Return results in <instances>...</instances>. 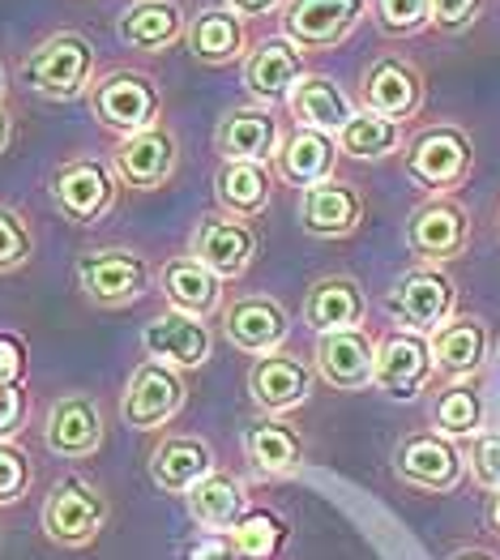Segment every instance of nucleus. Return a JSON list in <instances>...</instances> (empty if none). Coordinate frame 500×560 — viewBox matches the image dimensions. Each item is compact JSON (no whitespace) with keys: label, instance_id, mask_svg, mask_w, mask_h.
Returning a JSON list of instances; mask_svg holds the SVG:
<instances>
[{"label":"nucleus","instance_id":"1","mask_svg":"<svg viewBox=\"0 0 500 560\" xmlns=\"http://www.w3.org/2000/svg\"><path fill=\"white\" fill-rule=\"evenodd\" d=\"M26 91L47 103H73L86 98L98 78V51L82 31H56L44 44H35L18 65Z\"/></svg>","mask_w":500,"mask_h":560},{"label":"nucleus","instance_id":"2","mask_svg":"<svg viewBox=\"0 0 500 560\" xmlns=\"http://www.w3.org/2000/svg\"><path fill=\"white\" fill-rule=\"evenodd\" d=\"M116 192H120V180L112 172V159H98L91 150L69 154L47 172V197H51L56 214L73 228L103 223L116 206Z\"/></svg>","mask_w":500,"mask_h":560},{"label":"nucleus","instance_id":"3","mask_svg":"<svg viewBox=\"0 0 500 560\" xmlns=\"http://www.w3.org/2000/svg\"><path fill=\"white\" fill-rule=\"evenodd\" d=\"M86 98H91L94 120L120 138L163 125V91H159V78L146 69H129V65L107 69L94 78Z\"/></svg>","mask_w":500,"mask_h":560},{"label":"nucleus","instance_id":"4","mask_svg":"<svg viewBox=\"0 0 500 560\" xmlns=\"http://www.w3.org/2000/svg\"><path fill=\"white\" fill-rule=\"evenodd\" d=\"M403 167L428 197H450L454 188L466 185V176L475 167V141L462 125H450V120L423 125L407 141Z\"/></svg>","mask_w":500,"mask_h":560},{"label":"nucleus","instance_id":"5","mask_svg":"<svg viewBox=\"0 0 500 560\" xmlns=\"http://www.w3.org/2000/svg\"><path fill=\"white\" fill-rule=\"evenodd\" d=\"M112 517V501L86 475H65L44 501V535L56 548H91Z\"/></svg>","mask_w":500,"mask_h":560},{"label":"nucleus","instance_id":"6","mask_svg":"<svg viewBox=\"0 0 500 560\" xmlns=\"http://www.w3.org/2000/svg\"><path fill=\"white\" fill-rule=\"evenodd\" d=\"M73 275H78V291L94 308H129L150 291V279H154L150 261L137 248H120V244L86 248L78 257Z\"/></svg>","mask_w":500,"mask_h":560},{"label":"nucleus","instance_id":"7","mask_svg":"<svg viewBox=\"0 0 500 560\" xmlns=\"http://www.w3.org/2000/svg\"><path fill=\"white\" fill-rule=\"evenodd\" d=\"M457 308V282L441 266H415L403 279L389 287L385 313L398 329L432 338L437 329L454 317Z\"/></svg>","mask_w":500,"mask_h":560},{"label":"nucleus","instance_id":"8","mask_svg":"<svg viewBox=\"0 0 500 560\" xmlns=\"http://www.w3.org/2000/svg\"><path fill=\"white\" fill-rule=\"evenodd\" d=\"M188 402V381L181 369H167L159 360H141L129 385L120 394V420L137 428V432H159L176 420Z\"/></svg>","mask_w":500,"mask_h":560},{"label":"nucleus","instance_id":"9","mask_svg":"<svg viewBox=\"0 0 500 560\" xmlns=\"http://www.w3.org/2000/svg\"><path fill=\"white\" fill-rule=\"evenodd\" d=\"M423 98H428V86H423V73L419 65L398 56V51H385L376 60H368L364 73H360V103L364 112H376L385 120H398L407 125L423 112Z\"/></svg>","mask_w":500,"mask_h":560},{"label":"nucleus","instance_id":"10","mask_svg":"<svg viewBox=\"0 0 500 560\" xmlns=\"http://www.w3.org/2000/svg\"><path fill=\"white\" fill-rule=\"evenodd\" d=\"M112 172L133 192H159L181 172V138L172 133V125H154L133 138H120L112 150Z\"/></svg>","mask_w":500,"mask_h":560},{"label":"nucleus","instance_id":"11","mask_svg":"<svg viewBox=\"0 0 500 560\" xmlns=\"http://www.w3.org/2000/svg\"><path fill=\"white\" fill-rule=\"evenodd\" d=\"M372 0H287L282 4V39L300 51H334L356 35Z\"/></svg>","mask_w":500,"mask_h":560},{"label":"nucleus","instance_id":"12","mask_svg":"<svg viewBox=\"0 0 500 560\" xmlns=\"http://www.w3.org/2000/svg\"><path fill=\"white\" fill-rule=\"evenodd\" d=\"M407 248L419 266H445L470 248V210L457 197H428L410 210Z\"/></svg>","mask_w":500,"mask_h":560},{"label":"nucleus","instance_id":"13","mask_svg":"<svg viewBox=\"0 0 500 560\" xmlns=\"http://www.w3.org/2000/svg\"><path fill=\"white\" fill-rule=\"evenodd\" d=\"M219 329H223V338L235 351L270 355V351H282V342L291 334V313L282 308V300H274L266 291H244V295L223 300Z\"/></svg>","mask_w":500,"mask_h":560},{"label":"nucleus","instance_id":"14","mask_svg":"<svg viewBox=\"0 0 500 560\" xmlns=\"http://www.w3.org/2000/svg\"><path fill=\"white\" fill-rule=\"evenodd\" d=\"M257 248H261L257 232L244 219H231V214H201L193 235H188V253L223 282L244 279L257 261Z\"/></svg>","mask_w":500,"mask_h":560},{"label":"nucleus","instance_id":"15","mask_svg":"<svg viewBox=\"0 0 500 560\" xmlns=\"http://www.w3.org/2000/svg\"><path fill=\"white\" fill-rule=\"evenodd\" d=\"M107 441V420L94 394H60L44 416V445L47 454L82 463L94 458Z\"/></svg>","mask_w":500,"mask_h":560},{"label":"nucleus","instance_id":"16","mask_svg":"<svg viewBox=\"0 0 500 560\" xmlns=\"http://www.w3.org/2000/svg\"><path fill=\"white\" fill-rule=\"evenodd\" d=\"M394 470L419 492H454L466 475V454L441 432H410L394 450Z\"/></svg>","mask_w":500,"mask_h":560},{"label":"nucleus","instance_id":"17","mask_svg":"<svg viewBox=\"0 0 500 560\" xmlns=\"http://www.w3.org/2000/svg\"><path fill=\"white\" fill-rule=\"evenodd\" d=\"M141 351H146V360L193 373L214 355V329L206 326V317H188V313L167 308L141 326Z\"/></svg>","mask_w":500,"mask_h":560},{"label":"nucleus","instance_id":"18","mask_svg":"<svg viewBox=\"0 0 500 560\" xmlns=\"http://www.w3.org/2000/svg\"><path fill=\"white\" fill-rule=\"evenodd\" d=\"M437 364H432V342L423 334L410 329H394L376 342V369H372V385L385 398L410 402L419 398V389L432 381Z\"/></svg>","mask_w":500,"mask_h":560},{"label":"nucleus","instance_id":"19","mask_svg":"<svg viewBox=\"0 0 500 560\" xmlns=\"http://www.w3.org/2000/svg\"><path fill=\"white\" fill-rule=\"evenodd\" d=\"M248 394L257 402L261 416H291L313 398V369L291 355V351H270L257 355L248 369Z\"/></svg>","mask_w":500,"mask_h":560},{"label":"nucleus","instance_id":"20","mask_svg":"<svg viewBox=\"0 0 500 560\" xmlns=\"http://www.w3.org/2000/svg\"><path fill=\"white\" fill-rule=\"evenodd\" d=\"M146 470L154 479L159 492H172V497H188L214 467V445L206 436H193V432H163L150 454H146Z\"/></svg>","mask_w":500,"mask_h":560},{"label":"nucleus","instance_id":"21","mask_svg":"<svg viewBox=\"0 0 500 560\" xmlns=\"http://www.w3.org/2000/svg\"><path fill=\"white\" fill-rule=\"evenodd\" d=\"M304 56H309V51H300V47L291 44V39H282V35L261 39V44L244 56V91L253 94L261 107L287 103L291 91H295V86L304 82V73H309Z\"/></svg>","mask_w":500,"mask_h":560},{"label":"nucleus","instance_id":"22","mask_svg":"<svg viewBox=\"0 0 500 560\" xmlns=\"http://www.w3.org/2000/svg\"><path fill=\"white\" fill-rule=\"evenodd\" d=\"M300 228L317 240H347L364 228V192L351 180H321L300 192Z\"/></svg>","mask_w":500,"mask_h":560},{"label":"nucleus","instance_id":"23","mask_svg":"<svg viewBox=\"0 0 500 560\" xmlns=\"http://www.w3.org/2000/svg\"><path fill=\"white\" fill-rule=\"evenodd\" d=\"M282 145V120L274 107H231L214 129V150L223 163H270Z\"/></svg>","mask_w":500,"mask_h":560},{"label":"nucleus","instance_id":"24","mask_svg":"<svg viewBox=\"0 0 500 560\" xmlns=\"http://www.w3.org/2000/svg\"><path fill=\"white\" fill-rule=\"evenodd\" d=\"M313 364L325 385L356 394L372 385V369H376V342L364 326L360 329H334V334H317V351Z\"/></svg>","mask_w":500,"mask_h":560},{"label":"nucleus","instance_id":"25","mask_svg":"<svg viewBox=\"0 0 500 560\" xmlns=\"http://www.w3.org/2000/svg\"><path fill=\"white\" fill-rule=\"evenodd\" d=\"M184 44L188 56L206 69H223L248 56V26L240 13H231L223 4L214 9H201L197 18H188V31H184Z\"/></svg>","mask_w":500,"mask_h":560},{"label":"nucleus","instance_id":"26","mask_svg":"<svg viewBox=\"0 0 500 560\" xmlns=\"http://www.w3.org/2000/svg\"><path fill=\"white\" fill-rule=\"evenodd\" d=\"M188 31V18L176 0H133L129 9H120L116 18V35L129 51L159 56L167 47H176Z\"/></svg>","mask_w":500,"mask_h":560},{"label":"nucleus","instance_id":"27","mask_svg":"<svg viewBox=\"0 0 500 560\" xmlns=\"http://www.w3.org/2000/svg\"><path fill=\"white\" fill-rule=\"evenodd\" d=\"M368 317L364 287L351 275H325L304 291V326L313 334H334V329H360Z\"/></svg>","mask_w":500,"mask_h":560},{"label":"nucleus","instance_id":"28","mask_svg":"<svg viewBox=\"0 0 500 560\" xmlns=\"http://www.w3.org/2000/svg\"><path fill=\"white\" fill-rule=\"evenodd\" d=\"M159 291H163L167 308L188 313V317H210L223 308V279L214 270H206L193 253L167 257V266L159 270Z\"/></svg>","mask_w":500,"mask_h":560},{"label":"nucleus","instance_id":"29","mask_svg":"<svg viewBox=\"0 0 500 560\" xmlns=\"http://www.w3.org/2000/svg\"><path fill=\"white\" fill-rule=\"evenodd\" d=\"M428 342H432L437 373H445L450 381H470L488 364V351H492V334L479 317H450Z\"/></svg>","mask_w":500,"mask_h":560},{"label":"nucleus","instance_id":"30","mask_svg":"<svg viewBox=\"0 0 500 560\" xmlns=\"http://www.w3.org/2000/svg\"><path fill=\"white\" fill-rule=\"evenodd\" d=\"M338 167V138L334 133H321V129H295L287 133L278 145V159H274V172L282 185L295 188H313L321 180H329Z\"/></svg>","mask_w":500,"mask_h":560},{"label":"nucleus","instance_id":"31","mask_svg":"<svg viewBox=\"0 0 500 560\" xmlns=\"http://www.w3.org/2000/svg\"><path fill=\"white\" fill-rule=\"evenodd\" d=\"M287 107L300 120V129H321V133H334V138L360 112L356 98L342 91L334 78H325V73H304V82L287 98Z\"/></svg>","mask_w":500,"mask_h":560},{"label":"nucleus","instance_id":"32","mask_svg":"<svg viewBox=\"0 0 500 560\" xmlns=\"http://www.w3.org/2000/svg\"><path fill=\"white\" fill-rule=\"evenodd\" d=\"M244 458L261 475H291L304 463V436L282 416H261L244 428Z\"/></svg>","mask_w":500,"mask_h":560},{"label":"nucleus","instance_id":"33","mask_svg":"<svg viewBox=\"0 0 500 560\" xmlns=\"http://www.w3.org/2000/svg\"><path fill=\"white\" fill-rule=\"evenodd\" d=\"M184 501H188L193 522L206 526V530H214V535H228L231 526L253 510V505H248V488H244V479H235V475H228V470H210Z\"/></svg>","mask_w":500,"mask_h":560},{"label":"nucleus","instance_id":"34","mask_svg":"<svg viewBox=\"0 0 500 560\" xmlns=\"http://www.w3.org/2000/svg\"><path fill=\"white\" fill-rule=\"evenodd\" d=\"M214 197L231 219H257L274 201V176L266 163H219L214 172Z\"/></svg>","mask_w":500,"mask_h":560},{"label":"nucleus","instance_id":"35","mask_svg":"<svg viewBox=\"0 0 500 560\" xmlns=\"http://www.w3.org/2000/svg\"><path fill=\"white\" fill-rule=\"evenodd\" d=\"M403 145V125L398 120H385L376 112H356L342 129H338V154L347 159H360V163H372V159H385Z\"/></svg>","mask_w":500,"mask_h":560},{"label":"nucleus","instance_id":"36","mask_svg":"<svg viewBox=\"0 0 500 560\" xmlns=\"http://www.w3.org/2000/svg\"><path fill=\"white\" fill-rule=\"evenodd\" d=\"M228 535L231 544H235V552H240V560H278V552L291 539V522L278 514V510L253 505L248 514L231 526Z\"/></svg>","mask_w":500,"mask_h":560},{"label":"nucleus","instance_id":"37","mask_svg":"<svg viewBox=\"0 0 500 560\" xmlns=\"http://www.w3.org/2000/svg\"><path fill=\"white\" fill-rule=\"evenodd\" d=\"M432 423H437V432L450 436V441L475 436V432L484 428V394H479L470 381L445 385V389L437 394V402H432Z\"/></svg>","mask_w":500,"mask_h":560},{"label":"nucleus","instance_id":"38","mask_svg":"<svg viewBox=\"0 0 500 560\" xmlns=\"http://www.w3.org/2000/svg\"><path fill=\"white\" fill-rule=\"evenodd\" d=\"M376 31L389 39H410L432 26V4L428 0H372Z\"/></svg>","mask_w":500,"mask_h":560},{"label":"nucleus","instance_id":"39","mask_svg":"<svg viewBox=\"0 0 500 560\" xmlns=\"http://www.w3.org/2000/svg\"><path fill=\"white\" fill-rule=\"evenodd\" d=\"M31 257H35L31 223L13 206H0V275H13L22 266H31Z\"/></svg>","mask_w":500,"mask_h":560},{"label":"nucleus","instance_id":"40","mask_svg":"<svg viewBox=\"0 0 500 560\" xmlns=\"http://www.w3.org/2000/svg\"><path fill=\"white\" fill-rule=\"evenodd\" d=\"M466 470L479 488L500 492V432H475L466 445Z\"/></svg>","mask_w":500,"mask_h":560},{"label":"nucleus","instance_id":"41","mask_svg":"<svg viewBox=\"0 0 500 560\" xmlns=\"http://www.w3.org/2000/svg\"><path fill=\"white\" fill-rule=\"evenodd\" d=\"M31 479H35L31 458L13 441H0V505H18L31 488Z\"/></svg>","mask_w":500,"mask_h":560},{"label":"nucleus","instance_id":"42","mask_svg":"<svg viewBox=\"0 0 500 560\" xmlns=\"http://www.w3.org/2000/svg\"><path fill=\"white\" fill-rule=\"evenodd\" d=\"M432 4V31L441 35H462L484 18L488 0H428Z\"/></svg>","mask_w":500,"mask_h":560},{"label":"nucleus","instance_id":"43","mask_svg":"<svg viewBox=\"0 0 500 560\" xmlns=\"http://www.w3.org/2000/svg\"><path fill=\"white\" fill-rule=\"evenodd\" d=\"M26 385H0V441H13L26 423Z\"/></svg>","mask_w":500,"mask_h":560},{"label":"nucleus","instance_id":"44","mask_svg":"<svg viewBox=\"0 0 500 560\" xmlns=\"http://www.w3.org/2000/svg\"><path fill=\"white\" fill-rule=\"evenodd\" d=\"M0 385H26V342L0 329Z\"/></svg>","mask_w":500,"mask_h":560},{"label":"nucleus","instance_id":"45","mask_svg":"<svg viewBox=\"0 0 500 560\" xmlns=\"http://www.w3.org/2000/svg\"><path fill=\"white\" fill-rule=\"evenodd\" d=\"M188 560H240V552H235L231 535H206L188 548Z\"/></svg>","mask_w":500,"mask_h":560},{"label":"nucleus","instance_id":"46","mask_svg":"<svg viewBox=\"0 0 500 560\" xmlns=\"http://www.w3.org/2000/svg\"><path fill=\"white\" fill-rule=\"evenodd\" d=\"M282 4H287V0H223V9L240 13V18H270Z\"/></svg>","mask_w":500,"mask_h":560},{"label":"nucleus","instance_id":"47","mask_svg":"<svg viewBox=\"0 0 500 560\" xmlns=\"http://www.w3.org/2000/svg\"><path fill=\"white\" fill-rule=\"evenodd\" d=\"M13 145V112L0 103V154Z\"/></svg>","mask_w":500,"mask_h":560},{"label":"nucleus","instance_id":"48","mask_svg":"<svg viewBox=\"0 0 500 560\" xmlns=\"http://www.w3.org/2000/svg\"><path fill=\"white\" fill-rule=\"evenodd\" d=\"M450 560H497L492 552H484V548H466V552H457V557Z\"/></svg>","mask_w":500,"mask_h":560},{"label":"nucleus","instance_id":"49","mask_svg":"<svg viewBox=\"0 0 500 560\" xmlns=\"http://www.w3.org/2000/svg\"><path fill=\"white\" fill-rule=\"evenodd\" d=\"M488 522H492V526L500 530V492L492 497V510H488Z\"/></svg>","mask_w":500,"mask_h":560},{"label":"nucleus","instance_id":"50","mask_svg":"<svg viewBox=\"0 0 500 560\" xmlns=\"http://www.w3.org/2000/svg\"><path fill=\"white\" fill-rule=\"evenodd\" d=\"M4 91H9V69L0 65V103H4Z\"/></svg>","mask_w":500,"mask_h":560},{"label":"nucleus","instance_id":"51","mask_svg":"<svg viewBox=\"0 0 500 560\" xmlns=\"http://www.w3.org/2000/svg\"><path fill=\"white\" fill-rule=\"evenodd\" d=\"M497 235H500V206H497Z\"/></svg>","mask_w":500,"mask_h":560}]
</instances>
